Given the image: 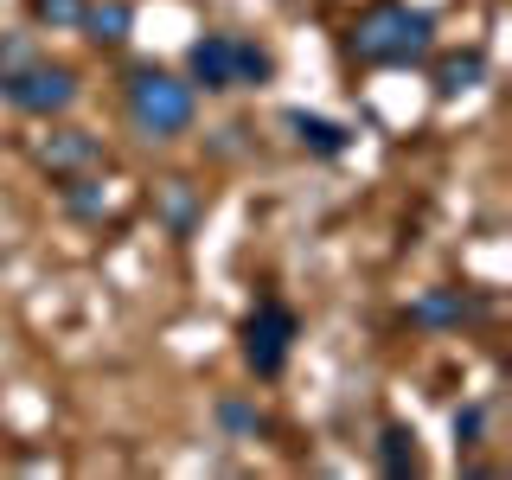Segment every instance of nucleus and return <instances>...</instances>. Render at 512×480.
Returning <instances> with one entry per match:
<instances>
[{"label":"nucleus","mask_w":512,"mask_h":480,"mask_svg":"<svg viewBox=\"0 0 512 480\" xmlns=\"http://www.w3.org/2000/svg\"><path fill=\"white\" fill-rule=\"evenodd\" d=\"M436 52V13L410 7V0H372L359 20L346 26V58L352 64H384V71H410Z\"/></svg>","instance_id":"f257e3e1"},{"label":"nucleus","mask_w":512,"mask_h":480,"mask_svg":"<svg viewBox=\"0 0 512 480\" xmlns=\"http://www.w3.org/2000/svg\"><path fill=\"white\" fill-rule=\"evenodd\" d=\"M122 109H128V128L141 141H180L199 122V90L186 77L160 71V64H128L122 71Z\"/></svg>","instance_id":"f03ea898"},{"label":"nucleus","mask_w":512,"mask_h":480,"mask_svg":"<svg viewBox=\"0 0 512 480\" xmlns=\"http://www.w3.org/2000/svg\"><path fill=\"white\" fill-rule=\"evenodd\" d=\"M77 96H84V77H77L71 64H58V58H32L13 77H0V103H7L13 116L58 122V116L77 109Z\"/></svg>","instance_id":"7ed1b4c3"},{"label":"nucleus","mask_w":512,"mask_h":480,"mask_svg":"<svg viewBox=\"0 0 512 480\" xmlns=\"http://www.w3.org/2000/svg\"><path fill=\"white\" fill-rule=\"evenodd\" d=\"M295 340H301V314L282 295H263L244 314V327H237V352H244V365L256 378H282L288 359H295Z\"/></svg>","instance_id":"20e7f679"},{"label":"nucleus","mask_w":512,"mask_h":480,"mask_svg":"<svg viewBox=\"0 0 512 480\" xmlns=\"http://www.w3.org/2000/svg\"><path fill=\"white\" fill-rule=\"evenodd\" d=\"M487 314H493V295H480V288H455V282L423 288V295L404 308V320L423 327V333H455V327H474V320H487Z\"/></svg>","instance_id":"39448f33"},{"label":"nucleus","mask_w":512,"mask_h":480,"mask_svg":"<svg viewBox=\"0 0 512 480\" xmlns=\"http://www.w3.org/2000/svg\"><path fill=\"white\" fill-rule=\"evenodd\" d=\"M32 160H39L52 180H64V173H96V167H109V148H103V135H90V128H52V135H39L32 141Z\"/></svg>","instance_id":"423d86ee"},{"label":"nucleus","mask_w":512,"mask_h":480,"mask_svg":"<svg viewBox=\"0 0 512 480\" xmlns=\"http://www.w3.org/2000/svg\"><path fill=\"white\" fill-rule=\"evenodd\" d=\"M282 135L295 141L301 154H314V160H340V154H352V128L314 116V109H282Z\"/></svg>","instance_id":"0eeeda50"},{"label":"nucleus","mask_w":512,"mask_h":480,"mask_svg":"<svg viewBox=\"0 0 512 480\" xmlns=\"http://www.w3.org/2000/svg\"><path fill=\"white\" fill-rule=\"evenodd\" d=\"M154 218H160V231H167L173 244H186V237L205 224V186H192V180H160V186H154Z\"/></svg>","instance_id":"6e6552de"},{"label":"nucleus","mask_w":512,"mask_h":480,"mask_svg":"<svg viewBox=\"0 0 512 480\" xmlns=\"http://www.w3.org/2000/svg\"><path fill=\"white\" fill-rule=\"evenodd\" d=\"M186 84L199 96L231 90V32H205V39L186 45Z\"/></svg>","instance_id":"1a4fd4ad"},{"label":"nucleus","mask_w":512,"mask_h":480,"mask_svg":"<svg viewBox=\"0 0 512 480\" xmlns=\"http://www.w3.org/2000/svg\"><path fill=\"white\" fill-rule=\"evenodd\" d=\"M77 32H84L96 52H116V45H128V32H135V0H84Z\"/></svg>","instance_id":"9d476101"},{"label":"nucleus","mask_w":512,"mask_h":480,"mask_svg":"<svg viewBox=\"0 0 512 480\" xmlns=\"http://www.w3.org/2000/svg\"><path fill=\"white\" fill-rule=\"evenodd\" d=\"M487 52L480 45H468V52H448V58H436V71H429V84H436V96L442 103H455V96H468V90H480L487 84Z\"/></svg>","instance_id":"9b49d317"},{"label":"nucleus","mask_w":512,"mask_h":480,"mask_svg":"<svg viewBox=\"0 0 512 480\" xmlns=\"http://www.w3.org/2000/svg\"><path fill=\"white\" fill-rule=\"evenodd\" d=\"M372 461H378V474H391V480L423 474V448H416V429H410V423H384V429H378V442H372Z\"/></svg>","instance_id":"f8f14e48"},{"label":"nucleus","mask_w":512,"mask_h":480,"mask_svg":"<svg viewBox=\"0 0 512 480\" xmlns=\"http://www.w3.org/2000/svg\"><path fill=\"white\" fill-rule=\"evenodd\" d=\"M58 205H64L77 224H103V212H109L103 167H96V173H64V180H58Z\"/></svg>","instance_id":"ddd939ff"},{"label":"nucleus","mask_w":512,"mask_h":480,"mask_svg":"<svg viewBox=\"0 0 512 480\" xmlns=\"http://www.w3.org/2000/svg\"><path fill=\"white\" fill-rule=\"evenodd\" d=\"M263 84H276V52L231 32V90H263Z\"/></svg>","instance_id":"4468645a"},{"label":"nucleus","mask_w":512,"mask_h":480,"mask_svg":"<svg viewBox=\"0 0 512 480\" xmlns=\"http://www.w3.org/2000/svg\"><path fill=\"white\" fill-rule=\"evenodd\" d=\"M212 416H218V429H224L231 442H256V436L269 429V416L256 410L250 397H218V410H212Z\"/></svg>","instance_id":"2eb2a0df"},{"label":"nucleus","mask_w":512,"mask_h":480,"mask_svg":"<svg viewBox=\"0 0 512 480\" xmlns=\"http://www.w3.org/2000/svg\"><path fill=\"white\" fill-rule=\"evenodd\" d=\"M32 26L39 32H77V20H84V0H26Z\"/></svg>","instance_id":"dca6fc26"},{"label":"nucleus","mask_w":512,"mask_h":480,"mask_svg":"<svg viewBox=\"0 0 512 480\" xmlns=\"http://www.w3.org/2000/svg\"><path fill=\"white\" fill-rule=\"evenodd\" d=\"M39 58V45H32V32H0V77H13L20 64Z\"/></svg>","instance_id":"f3484780"},{"label":"nucleus","mask_w":512,"mask_h":480,"mask_svg":"<svg viewBox=\"0 0 512 480\" xmlns=\"http://www.w3.org/2000/svg\"><path fill=\"white\" fill-rule=\"evenodd\" d=\"M455 442L461 448H480V442H487V404H461L455 410Z\"/></svg>","instance_id":"a211bd4d"},{"label":"nucleus","mask_w":512,"mask_h":480,"mask_svg":"<svg viewBox=\"0 0 512 480\" xmlns=\"http://www.w3.org/2000/svg\"><path fill=\"white\" fill-rule=\"evenodd\" d=\"M212 154H224V160H231V154H244V128H218Z\"/></svg>","instance_id":"6ab92c4d"}]
</instances>
